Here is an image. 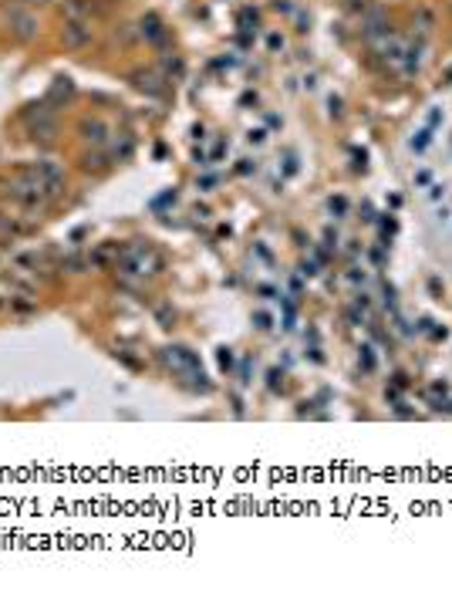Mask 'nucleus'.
Here are the masks:
<instances>
[{
	"mask_svg": "<svg viewBox=\"0 0 452 591\" xmlns=\"http://www.w3.org/2000/svg\"><path fill=\"white\" fill-rule=\"evenodd\" d=\"M425 146H429V129H425V132H418V139H412V149H415V153H422Z\"/></svg>",
	"mask_w": 452,
	"mask_h": 591,
	"instance_id": "nucleus-9",
	"label": "nucleus"
},
{
	"mask_svg": "<svg viewBox=\"0 0 452 591\" xmlns=\"http://www.w3.org/2000/svg\"><path fill=\"white\" fill-rule=\"evenodd\" d=\"M220 365H223V368H229V365H233V355H229V348H220Z\"/></svg>",
	"mask_w": 452,
	"mask_h": 591,
	"instance_id": "nucleus-11",
	"label": "nucleus"
},
{
	"mask_svg": "<svg viewBox=\"0 0 452 591\" xmlns=\"http://www.w3.org/2000/svg\"><path fill=\"white\" fill-rule=\"evenodd\" d=\"M81 139H85L88 146H105L108 125H105L101 118H85V122H81Z\"/></svg>",
	"mask_w": 452,
	"mask_h": 591,
	"instance_id": "nucleus-5",
	"label": "nucleus"
},
{
	"mask_svg": "<svg viewBox=\"0 0 452 591\" xmlns=\"http://www.w3.org/2000/svg\"><path fill=\"white\" fill-rule=\"evenodd\" d=\"M61 41H64V48H71V51H81L85 44H92V24L81 18H71L64 24V31H61Z\"/></svg>",
	"mask_w": 452,
	"mask_h": 591,
	"instance_id": "nucleus-3",
	"label": "nucleus"
},
{
	"mask_svg": "<svg viewBox=\"0 0 452 591\" xmlns=\"http://www.w3.org/2000/svg\"><path fill=\"white\" fill-rule=\"evenodd\" d=\"M142 34L152 41V44H162L166 41V31H162V20L155 18V14H149V18L142 20Z\"/></svg>",
	"mask_w": 452,
	"mask_h": 591,
	"instance_id": "nucleus-7",
	"label": "nucleus"
},
{
	"mask_svg": "<svg viewBox=\"0 0 452 591\" xmlns=\"http://www.w3.org/2000/svg\"><path fill=\"white\" fill-rule=\"evenodd\" d=\"M10 31L17 34L20 41H31L38 38V18L31 14V11H10Z\"/></svg>",
	"mask_w": 452,
	"mask_h": 591,
	"instance_id": "nucleus-4",
	"label": "nucleus"
},
{
	"mask_svg": "<svg viewBox=\"0 0 452 591\" xmlns=\"http://www.w3.org/2000/svg\"><path fill=\"white\" fill-rule=\"evenodd\" d=\"M20 4H48V0H20Z\"/></svg>",
	"mask_w": 452,
	"mask_h": 591,
	"instance_id": "nucleus-13",
	"label": "nucleus"
},
{
	"mask_svg": "<svg viewBox=\"0 0 452 591\" xmlns=\"http://www.w3.org/2000/svg\"><path fill=\"white\" fill-rule=\"evenodd\" d=\"M162 362L169 365L176 375H189V379H196L203 389H206L209 382L203 375V368H199V359H196V352H189L183 345H169V348H162Z\"/></svg>",
	"mask_w": 452,
	"mask_h": 591,
	"instance_id": "nucleus-2",
	"label": "nucleus"
},
{
	"mask_svg": "<svg viewBox=\"0 0 452 591\" xmlns=\"http://www.w3.org/2000/svg\"><path fill=\"white\" fill-rule=\"evenodd\" d=\"M118 267H122V274H132V277H152V274L166 270V257L149 244H129L118 253Z\"/></svg>",
	"mask_w": 452,
	"mask_h": 591,
	"instance_id": "nucleus-1",
	"label": "nucleus"
},
{
	"mask_svg": "<svg viewBox=\"0 0 452 591\" xmlns=\"http://www.w3.org/2000/svg\"><path fill=\"white\" fill-rule=\"evenodd\" d=\"M253 321H257V328H270V314H264V311H257V314H253Z\"/></svg>",
	"mask_w": 452,
	"mask_h": 591,
	"instance_id": "nucleus-10",
	"label": "nucleus"
},
{
	"mask_svg": "<svg viewBox=\"0 0 452 591\" xmlns=\"http://www.w3.org/2000/svg\"><path fill=\"white\" fill-rule=\"evenodd\" d=\"M135 85H139V88H149V92H159V78L155 75H139Z\"/></svg>",
	"mask_w": 452,
	"mask_h": 591,
	"instance_id": "nucleus-8",
	"label": "nucleus"
},
{
	"mask_svg": "<svg viewBox=\"0 0 452 591\" xmlns=\"http://www.w3.org/2000/svg\"><path fill=\"white\" fill-rule=\"evenodd\" d=\"M31 172L38 176L41 183H51V179H64L61 166H57V162H51V159H38V162L31 166Z\"/></svg>",
	"mask_w": 452,
	"mask_h": 591,
	"instance_id": "nucleus-6",
	"label": "nucleus"
},
{
	"mask_svg": "<svg viewBox=\"0 0 452 591\" xmlns=\"http://www.w3.org/2000/svg\"><path fill=\"white\" fill-rule=\"evenodd\" d=\"M331 210H334V213H344V210H348V203H344V196H338V200H331Z\"/></svg>",
	"mask_w": 452,
	"mask_h": 591,
	"instance_id": "nucleus-12",
	"label": "nucleus"
}]
</instances>
